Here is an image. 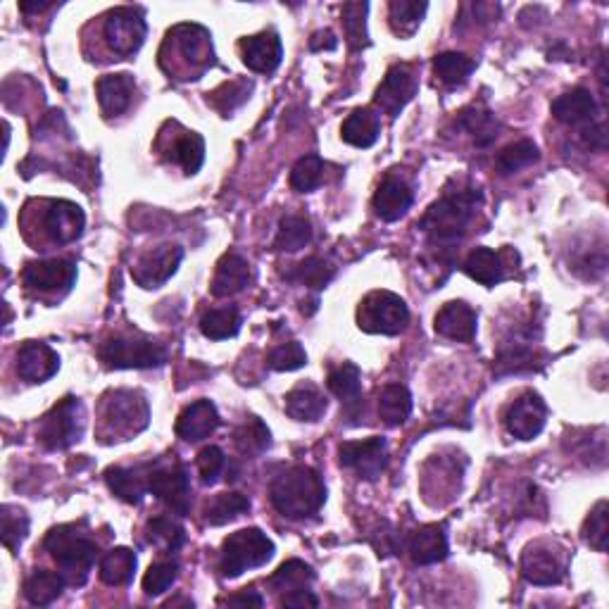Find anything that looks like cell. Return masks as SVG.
Returning <instances> with one entry per match:
<instances>
[{
  "label": "cell",
  "mask_w": 609,
  "mask_h": 609,
  "mask_svg": "<svg viewBox=\"0 0 609 609\" xmlns=\"http://www.w3.org/2000/svg\"><path fill=\"white\" fill-rule=\"evenodd\" d=\"M407 550H410L414 564L443 562L445 557H448V538H445L443 526L429 524L417 529L412 533Z\"/></svg>",
  "instance_id": "obj_28"
},
{
  "label": "cell",
  "mask_w": 609,
  "mask_h": 609,
  "mask_svg": "<svg viewBox=\"0 0 609 609\" xmlns=\"http://www.w3.org/2000/svg\"><path fill=\"white\" fill-rule=\"evenodd\" d=\"M274 557V543L260 529H241L231 533L222 545L219 569L226 579H238L250 569L265 567Z\"/></svg>",
  "instance_id": "obj_7"
},
{
  "label": "cell",
  "mask_w": 609,
  "mask_h": 609,
  "mask_svg": "<svg viewBox=\"0 0 609 609\" xmlns=\"http://www.w3.org/2000/svg\"><path fill=\"white\" fill-rule=\"evenodd\" d=\"M357 324L367 334L398 336L410 324L405 300L391 291H372L357 307Z\"/></svg>",
  "instance_id": "obj_9"
},
{
  "label": "cell",
  "mask_w": 609,
  "mask_h": 609,
  "mask_svg": "<svg viewBox=\"0 0 609 609\" xmlns=\"http://www.w3.org/2000/svg\"><path fill=\"white\" fill-rule=\"evenodd\" d=\"M521 574L533 586H557L564 579V564L548 545H529L521 555Z\"/></svg>",
  "instance_id": "obj_21"
},
{
  "label": "cell",
  "mask_w": 609,
  "mask_h": 609,
  "mask_svg": "<svg viewBox=\"0 0 609 609\" xmlns=\"http://www.w3.org/2000/svg\"><path fill=\"white\" fill-rule=\"evenodd\" d=\"M224 602L231 607H262L265 605V600H262L255 590H243V593L231 595V598H226Z\"/></svg>",
  "instance_id": "obj_57"
},
{
  "label": "cell",
  "mask_w": 609,
  "mask_h": 609,
  "mask_svg": "<svg viewBox=\"0 0 609 609\" xmlns=\"http://www.w3.org/2000/svg\"><path fill=\"white\" fill-rule=\"evenodd\" d=\"M65 586H67L65 576L58 574V571L39 569L29 576L27 583H24V595H27V600L31 602V605L46 607V605H50V602H55L60 598Z\"/></svg>",
  "instance_id": "obj_32"
},
{
  "label": "cell",
  "mask_w": 609,
  "mask_h": 609,
  "mask_svg": "<svg viewBox=\"0 0 609 609\" xmlns=\"http://www.w3.org/2000/svg\"><path fill=\"white\" fill-rule=\"evenodd\" d=\"M412 412V395L405 386L388 384L379 393V414L388 426H400L407 422Z\"/></svg>",
  "instance_id": "obj_35"
},
{
  "label": "cell",
  "mask_w": 609,
  "mask_h": 609,
  "mask_svg": "<svg viewBox=\"0 0 609 609\" xmlns=\"http://www.w3.org/2000/svg\"><path fill=\"white\" fill-rule=\"evenodd\" d=\"M324 179V162L319 155H305L295 162L291 172V186L300 193H310L322 184Z\"/></svg>",
  "instance_id": "obj_51"
},
{
  "label": "cell",
  "mask_w": 609,
  "mask_h": 609,
  "mask_svg": "<svg viewBox=\"0 0 609 609\" xmlns=\"http://www.w3.org/2000/svg\"><path fill=\"white\" fill-rule=\"evenodd\" d=\"M329 391L336 395L341 403L353 410V407H360V395H362V374L360 369L355 367L353 362H343L338 364L336 369H331L329 374Z\"/></svg>",
  "instance_id": "obj_31"
},
{
  "label": "cell",
  "mask_w": 609,
  "mask_h": 609,
  "mask_svg": "<svg viewBox=\"0 0 609 609\" xmlns=\"http://www.w3.org/2000/svg\"><path fill=\"white\" fill-rule=\"evenodd\" d=\"M181 257H184V250L179 246H160L155 250H150L131 267V276L141 288H160L162 284H167L177 269L181 265Z\"/></svg>",
  "instance_id": "obj_18"
},
{
  "label": "cell",
  "mask_w": 609,
  "mask_h": 609,
  "mask_svg": "<svg viewBox=\"0 0 609 609\" xmlns=\"http://www.w3.org/2000/svg\"><path fill=\"white\" fill-rule=\"evenodd\" d=\"M217 65L210 31L200 24H177L160 48V67L169 79L196 81Z\"/></svg>",
  "instance_id": "obj_1"
},
{
  "label": "cell",
  "mask_w": 609,
  "mask_h": 609,
  "mask_svg": "<svg viewBox=\"0 0 609 609\" xmlns=\"http://www.w3.org/2000/svg\"><path fill=\"white\" fill-rule=\"evenodd\" d=\"M464 272L479 281L481 286H495L505 279V267H502V257L491 248H476L464 262Z\"/></svg>",
  "instance_id": "obj_33"
},
{
  "label": "cell",
  "mask_w": 609,
  "mask_h": 609,
  "mask_svg": "<svg viewBox=\"0 0 609 609\" xmlns=\"http://www.w3.org/2000/svg\"><path fill=\"white\" fill-rule=\"evenodd\" d=\"M305 362H307L305 348L295 341L276 345L272 353L267 355V364L274 369V372H295V369L305 367Z\"/></svg>",
  "instance_id": "obj_54"
},
{
  "label": "cell",
  "mask_w": 609,
  "mask_h": 609,
  "mask_svg": "<svg viewBox=\"0 0 609 609\" xmlns=\"http://www.w3.org/2000/svg\"><path fill=\"white\" fill-rule=\"evenodd\" d=\"M312 581H315V571H312L310 564H305L303 560H288L269 576V586L276 590H284V593L305 590Z\"/></svg>",
  "instance_id": "obj_44"
},
{
  "label": "cell",
  "mask_w": 609,
  "mask_h": 609,
  "mask_svg": "<svg viewBox=\"0 0 609 609\" xmlns=\"http://www.w3.org/2000/svg\"><path fill=\"white\" fill-rule=\"evenodd\" d=\"M286 276L291 281H298V284H305L310 288H324L334 279V267L322 260V257H307V260L298 262Z\"/></svg>",
  "instance_id": "obj_49"
},
{
  "label": "cell",
  "mask_w": 609,
  "mask_h": 609,
  "mask_svg": "<svg viewBox=\"0 0 609 609\" xmlns=\"http://www.w3.org/2000/svg\"><path fill=\"white\" fill-rule=\"evenodd\" d=\"M607 536H609V524H607V502L600 500L598 505L593 507L590 517L583 524V541H586L590 548H595L598 552L607 550Z\"/></svg>",
  "instance_id": "obj_52"
},
{
  "label": "cell",
  "mask_w": 609,
  "mask_h": 609,
  "mask_svg": "<svg viewBox=\"0 0 609 609\" xmlns=\"http://www.w3.org/2000/svg\"><path fill=\"white\" fill-rule=\"evenodd\" d=\"M31 226H41L36 229V250L39 246H67L84 234L86 217L84 210L69 200H31L24 207V229Z\"/></svg>",
  "instance_id": "obj_4"
},
{
  "label": "cell",
  "mask_w": 609,
  "mask_h": 609,
  "mask_svg": "<svg viewBox=\"0 0 609 609\" xmlns=\"http://www.w3.org/2000/svg\"><path fill=\"white\" fill-rule=\"evenodd\" d=\"M281 605L291 607V609H305V607H317L319 600L305 588V590H293V593H286L284 598H281Z\"/></svg>",
  "instance_id": "obj_56"
},
{
  "label": "cell",
  "mask_w": 609,
  "mask_h": 609,
  "mask_svg": "<svg viewBox=\"0 0 609 609\" xmlns=\"http://www.w3.org/2000/svg\"><path fill=\"white\" fill-rule=\"evenodd\" d=\"M77 281V265L72 260L29 262L22 272V284L36 298H62Z\"/></svg>",
  "instance_id": "obj_12"
},
{
  "label": "cell",
  "mask_w": 609,
  "mask_h": 609,
  "mask_svg": "<svg viewBox=\"0 0 609 609\" xmlns=\"http://www.w3.org/2000/svg\"><path fill=\"white\" fill-rule=\"evenodd\" d=\"M148 543L162 552H177L186 543V531L179 521L169 517H155L148 521Z\"/></svg>",
  "instance_id": "obj_45"
},
{
  "label": "cell",
  "mask_w": 609,
  "mask_h": 609,
  "mask_svg": "<svg viewBox=\"0 0 609 609\" xmlns=\"http://www.w3.org/2000/svg\"><path fill=\"white\" fill-rule=\"evenodd\" d=\"M174 134H167V129L160 131L158 148L162 155L174 165H179L186 174H198L205 162V141L196 131L181 129L177 122H172Z\"/></svg>",
  "instance_id": "obj_15"
},
{
  "label": "cell",
  "mask_w": 609,
  "mask_h": 609,
  "mask_svg": "<svg viewBox=\"0 0 609 609\" xmlns=\"http://www.w3.org/2000/svg\"><path fill=\"white\" fill-rule=\"evenodd\" d=\"M250 510V500L241 493H222L205 507V521L210 526H224Z\"/></svg>",
  "instance_id": "obj_43"
},
{
  "label": "cell",
  "mask_w": 609,
  "mask_h": 609,
  "mask_svg": "<svg viewBox=\"0 0 609 609\" xmlns=\"http://www.w3.org/2000/svg\"><path fill=\"white\" fill-rule=\"evenodd\" d=\"M419 79L410 65H393L388 74L376 89V105L386 112L388 117H398L405 110V105L417 96Z\"/></svg>",
  "instance_id": "obj_17"
},
{
  "label": "cell",
  "mask_w": 609,
  "mask_h": 609,
  "mask_svg": "<svg viewBox=\"0 0 609 609\" xmlns=\"http://www.w3.org/2000/svg\"><path fill=\"white\" fill-rule=\"evenodd\" d=\"M541 160V153H538V146L529 138H521L517 143H510L507 148H502L495 158V165L502 174H514L519 169L531 167L533 162Z\"/></svg>",
  "instance_id": "obj_46"
},
{
  "label": "cell",
  "mask_w": 609,
  "mask_h": 609,
  "mask_svg": "<svg viewBox=\"0 0 609 609\" xmlns=\"http://www.w3.org/2000/svg\"><path fill=\"white\" fill-rule=\"evenodd\" d=\"M200 481L205 483V486H212L219 476H222L224 467H226V457L224 452L217 448V445H207L198 452V460H196Z\"/></svg>",
  "instance_id": "obj_55"
},
{
  "label": "cell",
  "mask_w": 609,
  "mask_h": 609,
  "mask_svg": "<svg viewBox=\"0 0 609 609\" xmlns=\"http://www.w3.org/2000/svg\"><path fill=\"white\" fill-rule=\"evenodd\" d=\"M586 146L590 150H605L607 148V134H605V124H598V127H590L586 134Z\"/></svg>",
  "instance_id": "obj_58"
},
{
  "label": "cell",
  "mask_w": 609,
  "mask_h": 609,
  "mask_svg": "<svg viewBox=\"0 0 609 609\" xmlns=\"http://www.w3.org/2000/svg\"><path fill=\"white\" fill-rule=\"evenodd\" d=\"M479 203V188L452 191L426 210V215L419 219V229L429 234L433 246H455L467 234V226L472 224L474 210Z\"/></svg>",
  "instance_id": "obj_3"
},
{
  "label": "cell",
  "mask_w": 609,
  "mask_h": 609,
  "mask_svg": "<svg viewBox=\"0 0 609 609\" xmlns=\"http://www.w3.org/2000/svg\"><path fill=\"white\" fill-rule=\"evenodd\" d=\"M338 457L345 469H353L360 479L374 481L384 474L388 464L386 438L372 436L367 441H348L338 448Z\"/></svg>",
  "instance_id": "obj_14"
},
{
  "label": "cell",
  "mask_w": 609,
  "mask_h": 609,
  "mask_svg": "<svg viewBox=\"0 0 609 609\" xmlns=\"http://www.w3.org/2000/svg\"><path fill=\"white\" fill-rule=\"evenodd\" d=\"M312 241V224L310 219L288 215L281 219L279 234H276V248L286 250V253H295V250L305 248Z\"/></svg>",
  "instance_id": "obj_47"
},
{
  "label": "cell",
  "mask_w": 609,
  "mask_h": 609,
  "mask_svg": "<svg viewBox=\"0 0 609 609\" xmlns=\"http://www.w3.org/2000/svg\"><path fill=\"white\" fill-rule=\"evenodd\" d=\"M412 188L405 179L386 177L374 193V210L384 222H398L412 207Z\"/></svg>",
  "instance_id": "obj_25"
},
{
  "label": "cell",
  "mask_w": 609,
  "mask_h": 609,
  "mask_svg": "<svg viewBox=\"0 0 609 609\" xmlns=\"http://www.w3.org/2000/svg\"><path fill=\"white\" fill-rule=\"evenodd\" d=\"M84 433V405L77 398H62L39 424V441L48 450H67Z\"/></svg>",
  "instance_id": "obj_11"
},
{
  "label": "cell",
  "mask_w": 609,
  "mask_h": 609,
  "mask_svg": "<svg viewBox=\"0 0 609 609\" xmlns=\"http://www.w3.org/2000/svg\"><path fill=\"white\" fill-rule=\"evenodd\" d=\"M96 96L105 117H117L127 112L136 96V79L131 74H105L98 79Z\"/></svg>",
  "instance_id": "obj_23"
},
{
  "label": "cell",
  "mask_w": 609,
  "mask_h": 609,
  "mask_svg": "<svg viewBox=\"0 0 609 609\" xmlns=\"http://www.w3.org/2000/svg\"><path fill=\"white\" fill-rule=\"evenodd\" d=\"M43 548L50 552L69 586H84L98 557L96 543L84 531L74 524L55 526L43 541Z\"/></svg>",
  "instance_id": "obj_5"
},
{
  "label": "cell",
  "mask_w": 609,
  "mask_h": 609,
  "mask_svg": "<svg viewBox=\"0 0 609 609\" xmlns=\"http://www.w3.org/2000/svg\"><path fill=\"white\" fill-rule=\"evenodd\" d=\"M250 93H253V81L248 79H231L226 81V84L219 86L212 93H207V103L212 105L217 112H222L224 117H229L231 112H236L241 108L243 103L250 98Z\"/></svg>",
  "instance_id": "obj_39"
},
{
  "label": "cell",
  "mask_w": 609,
  "mask_h": 609,
  "mask_svg": "<svg viewBox=\"0 0 609 609\" xmlns=\"http://www.w3.org/2000/svg\"><path fill=\"white\" fill-rule=\"evenodd\" d=\"M0 519H3V545L12 552V555H17L22 548L24 538H27L29 533V517L20 510V507L5 505Z\"/></svg>",
  "instance_id": "obj_50"
},
{
  "label": "cell",
  "mask_w": 609,
  "mask_h": 609,
  "mask_svg": "<svg viewBox=\"0 0 609 609\" xmlns=\"http://www.w3.org/2000/svg\"><path fill=\"white\" fill-rule=\"evenodd\" d=\"M200 331L210 341H226V338H234L241 331V315H238L236 307H222V310H210L205 312L200 319Z\"/></svg>",
  "instance_id": "obj_40"
},
{
  "label": "cell",
  "mask_w": 609,
  "mask_h": 609,
  "mask_svg": "<svg viewBox=\"0 0 609 609\" xmlns=\"http://www.w3.org/2000/svg\"><path fill=\"white\" fill-rule=\"evenodd\" d=\"M150 422V407L143 393L138 391H110L103 398L100 412V438L103 443L129 441L131 436L141 433Z\"/></svg>",
  "instance_id": "obj_6"
},
{
  "label": "cell",
  "mask_w": 609,
  "mask_h": 609,
  "mask_svg": "<svg viewBox=\"0 0 609 609\" xmlns=\"http://www.w3.org/2000/svg\"><path fill=\"white\" fill-rule=\"evenodd\" d=\"M545 419H548V407L538 393L526 391L521 393L505 412V426L519 441H533L541 436L545 429Z\"/></svg>",
  "instance_id": "obj_16"
},
{
  "label": "cell",
  "mask_w": 609,
  "mask_h": 609,
  "mask_svg": "<svg viewBox=\"0 0 609 609\" xmlns=\"http://www.w3.org/2000/svg\"><path fill=\"white\" fill-rule=\"evenodd\" d=\"M250 279H253V272H250L246 257H241L238 253H226L219 260L215 279H212V295L229 298V295L241 293L250 284Z\"/></svg>",
  "instance_id": "obj_26"
},
{
  "label": "cell",
  "mask_w": 609,
  "mask_h": 609,
  "mask_svg": "<svg viewBox=\"0 0 609 609\" xmlns=\"http://www.w3.org/2000/svg\"><path fill=\"white\" fill-rule=\"evenodd\" d=\"M105 481H108L110 491L115 493L119 500L129 502V505H138L148 491V481H143V476H138V472H131V469L124 467L108 469V472H105Z\"/></svg>",
  "instance_id": "obj_38"
},
{
  "label": "cell",
  "mask_w": 609,
  "mask_h": 609,
  "mask_svg": "<svg viewBox=\"0 0 609 609\" xmlns=\"http://www.w3.org/2000/svg\"><path fill=\"white\" fill-rule=\"evenodd\" d=\"M269 498H272L274 510L284 514L286 519H307L322 510L326 486L315 469L298 464L276 476L269 488Z\"/></svg>",
  "instance_id": "obj_2"
},
{
  "label": "cell",
  "mask_w": 609,
  "mask_h": 609,
  "mask_svg": "<svg viewBox=\"0 0 609 609\" xmlns=\"http://www.w3.org/2000/svg\"><path fill=\"white\" fill-rule=\"evenodd\" d=\"M474 69L476 60L467 58L462 53H441L433 58V72L448 86H462L464 81L472 77Z\"/></svg>",
  "instance_id": "obj_42"
},
{
  "label": "cell",
  "mask_w": 609,
  "mask_h": 609,
  "mask_svg": "<svg viewBox=\"0 0 609 609\" xmlns=\"http://www.w3.org/2000/svg\"><path fill=\"white\" fill-rule=\"evenodd\" d=\"M426 10L429 5L426 3H412V0H393L388 5V17H391V29L395 31V36H412L414 31L419 29L422 24Z\"/></svg>",
  "instance_id": "obj_41"
},
{
  "label": "cell",
  "mask_w": 609,
  "mask_h": 609,
  "mask_svg": "<svg viewBox=\"0 0 609 609\" xmlns=\"http://www.w3.org/2000/svg\"><path fill=\"white\" fill-rule=\"evenodd\" d=\"M336 46H338L336 36L331 34L329 29L317 31V34L310 39V48L315 50V53H319V50H336Z\"/></svg>",
  "instance_id": "obj_59"
},
{
  "label": "cell",
  "mask_w": 609,
  "mask_h": 609,
  "mask_svg": "<svg viewBox=\"0 0 609 609\" xmlns=\"http://www.w3.org/2000/svg\"><path fill=\"white\" fill-rule=\"evenodd\" d=\"M381 134V117L372 108H360L350 112L343 122L341 136L345 143L355 148H372L379 141Z\"/></svg>",
  "instance_id": "obj_29"
},
{
  "label": "cell",
  "mask_w": 609,
  "mask_h": 609,
  "mask_svg": "<svg viewBox=\"0 0 609 609\" xmlns=\"http://www.w3.org/2000/svg\"><path fill=\"white\" fill-rule=\"evenodd\" d=\"M241 55L248 69L257 74H272L281 65L284 48H281V39L274 31H262V34L246 36L241 41Z\"/></svg>",
  "instance_id": "obj_22"
},
{
  "label": "cell",
  "mask_w": 609,
  "mask_h": 609,
  "mask_svg": "<svg viewBox=\"0 0 609 609\" xmlns=\"http://www.w3.org/2000/svg\"><path fill=\"white\" fill-rule=\"evenodd\" d=\"M136 555L129 548H115L100 560V579L108 586H127L134 579Z\"/></svg>",
  "instance_id": "obj_34"
},
{
  "label": "cell",
  "mask_w": 609,
  "mask_h": 609,
  "mask_svg": "<svg viewBox=\"0 0 609 609\" xmlns=\"http://www.w3.org/2000/svg\"><path fill=\"white\" fill-rule=\"evenodd\" d=\"M177 576H179L177 562L172 560L155 562L153 567L146 571V576H143V590H146V595H150V598H155V595L165 593V590L177 581Z\"/></svg>",
  "instance_id": "obj_53"
},
{
  "label": "cell",
  "mask_w": 609,
  "mask_h": 609,
  "mask_svg": "<svg viewBox=\"0 0 609 609\" xmlns=\"http://www.w3.org/2000/svg\"><path fill=\"white\" fill-rule=\"evenodd\" d=\"M219 424H222V419H219L217 407L210 400H196L179 414L177 436L188 443H198L212 436L219 429Z\"/></svg>",
  "instance_id": "obj_24"
},
{
  "label": "cell",
  "mask_w": 609,
  "mask_h": 609,
  "mask_svg": "<svg viewBox=\"0 0 609 609\" xmlns=\"http://www.w3.org/2000/svg\"><path fill=\"white\" fill-rule=\"evenodd\" d=\"M476 326H479V315L467 303H462V300L445 303L438 310L436 322H433V329H436L438 336L457 343H472L476 336Z\"/></svg>",
  "instance_id": "obj_19"
},
{
  "label": "cell",
  "mask_w": 609,
  "mask_h": 609,
  "mask_svg": "<svg viewBox=\"0 0 609 609\" xmlns=\"http://www.w3.org/2000/svg\"><path fill=\"white\" fill-rule=\"evenodd\" d=\"M60 369V357L46 343L29 341L24 343L17 353V374L27 384H43L53 379Z\"/></svg>",
  "instance_id": "obj_20"
},
{
  "label": "cell",
  "mask_w": 609,
  "mask_h": 609,
  "mask_svg": "<svg viewBox=\"0 0 609 609\" xmlns=\"http://www.w3.org/2000/svg\"><path fill=\"white\" fill-rule=\"evenodd\" d=\"M148 491L165 502L172 512L191 510V479L181 462H162L148 474Z\"/></svg>",
  "instance_id": "obj_13"
},
{
  "label": "cell",
  "mask_w": 609,
  "mask_h": 609,
  "mask_svg": "<svg viewBox=\"0 0 609 609\" xmlns=\"http://www.w3.org/2000/svg\"><path fill=\"white\" fill-rule=\"evenodd\" d=\"M148 27L138 8H115L100 17V36L112 60H127L141 50Z\"/></svg>",
  "instance_id": "obj_8"
},
{
  "label": "cell",
  "mask_w": 609,
  "mask_h": 609,
  "mask_svg": "<svg viewBox=\"0 0 609 609\" xmlns=\"http://www.w3.org/2000/svg\"><path fill=\"white\" fill-rule=\"evenodd\" d=\"M367 3H345L343 5V31L350 48L362 50L369 46L367 34Z\"/></svg>",
  "instance_id": "obj_48"
},
{
  "label": "cell",
  "mask_w": 609,
  "mask_h": 609,
  "mask_svg": "<svg viewBox=\"0 0 609 609\" xmlns=\"http://www.w3.org/2000/svg\"><path fill=\"white\" fill-rule=\"evenodd\" d=\"M595 112H598V105H595L593 93L588 89H571L552 103V115L564 124L590 122Z\"/></svg>",
  "instance_id": "obj_30"
},
{
  "label": "cell",
  "mask_w": 609,
  "mask_h": 609,
  "mask_svg": "<svg viewBox=\"0 0 609 609\" xmlns=\"http://www.w3.org/2000/svg\"><path fill=\"white\" fill-rule=\"evenodd\" d=\"M457 124H460L467 134H472L474 143L481 148L491 146L495 138H498L500 124H498V119L493 117V112H488V110H481V108L462 110Z\"/></svg>",
  "instance_id": "obj_36"
},
{
  "label": "cell",
  "mask_w": 609,
  "mask_h": 609,
  "mask_svg": "<svg viewBox=\"0 0 609 609\" xmlns=\"http://www.w3.org/2000/svg\"><path fill=\"white\" fill-rule=\"evenodd\" d=\"M234 443L241 455L257 457L262 455L269 445H272V433H269L267 424L257 417H248L238 429L234 431Z\"/></svg>",
  "instance_id": "obj_37"
},
{
  "label": "cell",
  "mask_w": 609,
  "mask_h": 609,
  "mask_svg": "<svg viewBox=\"0 0 609 609\" xmlns=\"http://www.w3.org/2000/svg\"><path fill=\"white\" fill-rule=\"evenodd\" d=\"M326 407V395L315 384H300L286 393V412L295 422H319Z\"/></svg>",
  "instance_id": "obj_27"
},
{
  "label": "cell",
  "mask_w": 609,
  "mask_h": 609,
  "mask_svg": "<svg viewBox=\"0 0 609 609\" xmlns=\"http://www.w3.org/2000/svg\"><path fill=\"white\" fill-rule=\"evenodd\" d=\"M98 355L110 369H153L167 362V350L160 343L129 336L108 338Z\"/></svg>",
  "instance_id": "obj_10"
}]
</instances>
